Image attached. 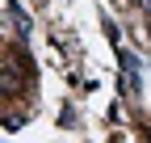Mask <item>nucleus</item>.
Listing matches in <instances>:
<instances>
[{
    "mask_svg": "<svg viewBox=\"0 0 151 143\" xmlns=\"http://www.w3.org/2000/svg\"><path fill=\"white\" fill-rule=\"evenodd\" d=\"M139 4H143V13H147V17H151V0H139Z\"/></svg>",
    "mask_w": 151,
    "mask_h": 143,
    "instance_id": "nucleus-1",
    "label": "nucleus"
}]
</instances>
